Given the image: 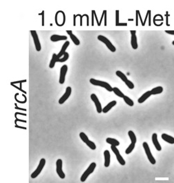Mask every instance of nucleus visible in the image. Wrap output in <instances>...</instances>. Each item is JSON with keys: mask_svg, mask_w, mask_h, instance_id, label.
<instances>
[{"mask_svg": "<svg viewBox=\"0 0 174 183\" xmlns=\"http://www.w3.org/2000/svg\"><path fill=\"white\" fill-rule=\"evenodd\" d=\"M90 83H91L92 85H95V86H100L102 87V88H104L108 92H113V88L111 85L109 83H107V82L100 81V80H96L95 78H91L90 79Z\"/></svg>", "mask_w": 174, "mask_h": 183, "instance_id": "f257e3e1", "label": "nucleus"}, {"mask_svg": "<svg viewBox=\"0 0 174 183\" xmlns=\"http://www.w3.org/2000/svg\"><path fill=\"white\" fill-rule=\"evenodd\" d=\"M142 146L143 147H144L145 154H146V157H147L148 160H149L150 163L152 164V165H155V164L156 163V159L154 158V157H153V156L152 155V153H151V149H150L148 143H146V142H144L142 144Z\"/></svg>", "mask_w": 174, "mask_h": 183, "instance_id": "f03ea898", "label": "nucleus"}, {"mask_svg": "<svg viewBox=\"0 0 174 183\" xmlns=\"http://www.w3.org/2000/svg\"><path fill=\"white\" fill-rule=\"evenodd\" d=\"M95 167H96V163H95V162H92L91 165L88 166V167L86 169V170L85 171V172H84V174L82 175L81 178H80L81 182H84L86 181L87 178L91 175L92 173L94 172Z\"/></svg>", "mask_w": 174, "mask_h": 183, "instance_id": "7ed1b4c3", "label": "nucleus"}, {"mask_svg": "<svg viewBox=\"0 0 174 183\" xmlns=\"http://www.w3.org/2000/svg\"><path fill=\"white\" fill-rule=\"evenodd\" d=\"M98 39L99 41H100V42L103 43V44H105L106 46L108 48V49L111 51V52H115L116 48H115V46H114L113 44L112 43L110 42V40L107 39L106 37H105V36L99 35L98 37Z\"/></svg>", "mask_w": 174, "mask_h": 183, "instance_id": "20e7f679", "label": "nucleus"}, {"mask_svg": "<svg viewBox=\"0 0 174 183\" xmlns=\"http://www.w3.org/2000/svg\"><path fill=\"white\" fill-rule=\"evenodd\" d=\"M116 75H117V76H118V77L120 78L122 81L124 82V83H125L126 85H127V86L129 89H134V83H133L132 82L128 79L127 76H126V75L124 74L123 72H122L121 71H117L116 72Z\"/></svg>", "mask_w": 174, "mask_h": 183, "instance_id": "39448f33", "label": "nucleus"}, {"mask_svg": "<svg viewBox=\"0 0 174 183\" xmlns=\"http://www.w3.org/2000/svg\"><path fill=\"white\" fill-rule=\"evenodd\" d=\"M45 164H46V160L44 158H42L40 160V163H39L38 166H37V169H35V172H33V173H32L31 174V178H36L40 174V173L42 172V169H43V168L44 167V166H45Z\"/></svg>", "mask_w": 174, "mask_h": 183, "instance_id": "423d86ee", "label": "nucleus"}, {"mask_svg": "<svg viewBox=\"0 0 174 183\" xmlns=\"http://www.w3.org/2000/svg\"><path fill=\"white\" fill-rule=\"evenodd\" d=\"M111 150L114 153V154L115 155L116 158H117V161L119 162V163H120L121 165H125V164H126L125 160H124L123 157L122 156V155L120 154V151H119L118 149L117 148V147L113 146V145H111Z\"/></svg>", "mask_w": 174, "mask_h": 183, "instance_id": "0eeeda50", "label": "nucleus"}, {"mask_svg": "<svg viewBox=\"0 0 174 183\" xmlns=\"http://www.w3.org/2000/svg\"><path fill=\"white\" fill-rule=\"evenodd\" d=\"M30 34H31L32 37H33V42H34V44H35V49H36L37 52H40L41 49H42V46H41L40 39H39L37 32L35 31V30H31V31H30Z\"/></svg>", "mask_w": 174, "mask_h": 183, "instance_id": "6e6552de", "label": "nucleus"}, {"mask_svg": "<svg viewBox=\"0 0 174 183\" xmlns=\"http://www.w3.org/2000/svg\"><path fill=\"white\" fill-rule=\"evenodd\" d=\"M56 172L61 179L65 178V174L62 170V160L58 159L56 161Z\"/></svg>", "mask_w": 174, "mask_h": 183, "instance_id": "1a4fd4ad", "label": "nucleus"}, {"mask_svg": "<svg viewBox=\"0 0 174 183\" xmlns=\"http://www.w3.org/2000/svg\"><path fill=\"white\" fill-rule=\"evenodd\" d=\"M91 100L93 101V102L94 103L95 107H96V110H97V112H98V113H99V114L102 113V109L103 108L102 107V105H101V103H100V101H99V99L98 98V97H97V95H95V94H92V95H91Z\"/></svg>", "mask_w": 174, "mask_h": 183, "instance_id": "9d476101", "label": "nucleus"}, {"mask_svg": "<svg viewBox=\"0 0 174 183\" xmlns=\"http://www.w3.org/2000/svg\"><path fill=\"white\" fill-rule=\"evenodd\" d=\"M68 71V66L66 65H64L60 69V75H59V83L60 84H64V81H65V77L66 74Z\"/></svg>", "mask_w": 174, "mask_h": 183, "instance_id": "9b49d317", "label": "nucleus"}, {"mask_svg": "<svg viewBox=\"0 0 174 183\" xmlns=\"http://www.w3.org/2000/svg\"><path fill=\"white\" fill-rule=\"evenodd\" d=\"M71 92H72L71 88L70 86H68L66 89L65 93H64V95H63L62 97L59 99V102L58 103H59V104H61V105L64 103H65L66 101L68 100V99H69L70 97V96H71Z\"/></svg>", "mask_w": 174, "mask_h": 183, "instance_id": "f8f14e48", "label": "nucleus"}, {"mask_svg": "<svg viewBox=\"0 0 174 183\" xmlns=\"http://www.w3.org/2000/svg\"><path fill=\"white\" fill-rule=\"evenodd\" d=\"M131 35V44L132 46L133 49L136 50L138 49V39L137 37H136V30H131L130 31Z\"/></svg>", "mask_w": 174, "mask_h": 183, "instance_id": "ddd939ff", "label": "nucleus"}, {"mask_svg": "<svg viewBox=\"0 0 174 183\" xmlns=\"http://www.w3.org/2000/svg\"><path fill=\"white\" fill-rule=\"evenodd\" d=\"M152 142L153 145H154V147L156 149V150H158V151H161L162 147L160 144L159 141H158V134H156V133H154V134H153L152 135Z\"/></svg>", "mask_w": 174, "mask_h": 183, "instance_id": "4468645a", "label": "nucleus"}, {"mask_svg": "<svg viewBox=\"0 0 174 183\" xmlns=\"http://www.w3.org/2000/svg\"><path fill=\"white\" fill-rule=\"evenodd\" d=\"M104 156H105V167H109L111 162V154L109 150H105L104 151Z\"/></svg>", "mask_w": 174, "mask_h": 183, "instance_id": "2eb2a0df", "label": "nucleus"}, {"mask_svg": "<svg viewBox=\"0 0 174 183\" xmlns=\"http://www.w3.org/2000/svg\"><path fill=\"white\" fill-rule=\"evenodd\" d=\"M66 32H67L68 35H69L70 38L71 39V40H72L73 44L76 46H79L80 44V40L78 39V37H77L73 33V32L71 31V30H66Z\"/></svg>", "mask_w": 174, "mask_h": 183, "instance_id": "dca6fc26", "label": "nucleus"}, {"mask_svg": "<svg viewBox=\"0 0 174 183\" xmlns=\"http://www.w3.org/2000/svg\"><path fill=\"white\" fill-rule=\"evenodd\" d=\"M69 45H70V42H68V41H66V42L64 43V45L62 46V49H61V50L59 51V52L58 53V54H57V56L59 59H60V58H62V56H64V54H65V52H66V49L68 48V47H69Z\"/></svg>", "mask_w": 174, "mask_h": 183, "instance_id": "f3484780", "label": "nucleus"}, {"mask_svg": "<svg viewBox=\"0 0 174 183\" xmlns=\"http://www.w3.org/2000/svg\"><path fill=\"white\" fill-rule=\"evenodd\" d=\"M151 95H152V94H151V90H150V91L146 92L144 94H143V95H142L139 99H138V103H144L146 99H149Z\"/></svg>", "mask_w": 174, "mask_h": 183, "instance_id": "a211bd4d", "label": "nucleus"}, {"mask_svg": "<svg viewBox=\"0 0 174 183\" xmlns=\"http://www.w3.org/2000/svg\"><path fill=\"white\" fill-rule=\"evenodd\" d=\"M116 104H117V101H112L109 103L107 104V105H106L103 109H102V112L106 114V113L109 112V111H110L111 109L113 107L116 105Z\"/></svg>", "mask_w": 174, "mask_h": 183, "instance_id": "6ab92c4d", "label": "nucleus"}, {"mask_svg": "<svg viewBox=\"0 0 174 183\" xmlns=\"http://www.w3.org/2000/svg\"><path fill=\"white\" fill-rule=\"evenodd\" d=\"M67 39V37L64 35H53L51 37V40L53 42H57L59 41H64Z\"/></svg>", "mask_w": 174, "mask_h": 183, "instance_id": "aec40b11", "label": "nucleus"}, {"mask_svg": "<svg viewBox=\"0 0 174 183\" xmlns=\"http://www.w3.org/2000/svg\"><path fill=\"white\" fill-rule=\"evenodd\" d=\"M161 137L167 143H169V144H174V138L172 137L171 136H169L167 134H163L161 135Z\"/></svg>", "mask_w": 174, "mask_h": 183, "instance_id": "412c9836", "label": "nucleus"}, {"mask_svg": "<svg viewBox=\"0 0 174 183\" xmlns=\"http://www.w3.org/2000/svg\"><path fill=\"white\" fill-rule=\"evenodd\" d=\"M58 60H59V58H58L57 54H56L55 53H54V54H53L52 59H51V60L50 64H49V68H51V69H53V68L55 67V65L56 63L58 62Z\"/></svg>", "mask_w": 174, "mask_h": 183, "instance_id": "4be33fe9", "label": "nucleus"}, {"mask_svg": "<svg viewBox=\"0 0 174 183\" xmlns=\"http://www.w3.org/2000/svg\"><path fill=\"white\" fill-rule=\"evenodd\" d=\"M119 15H120V12H119V11H115V25H117V26H126V25H127V23H120V21H119V19H120Z\"/></svg>", "mask_w": 174, "mask_h": 183, "instance_id": "5701e85b", "label": "nucleus"}, {"mask_svg": "<svg viewBox=\"0 0 174 183\" xmlns=\"http://www.w3.org/2000/svg\"><path fill=\"white\" fill-rule=\"evenodd\" d=\"M106 141H107V143H109V144L111 145H113V146H119L120 145V142H119L117 140L115 139V138H107V139H106Z\"/></svg>", "mask_w": 174, "mask_h": 183, "instance_id": "b1692460", "label": "nucleus"}, {"mask_svg": "<svg viewBox=\"0 0 174 183\" xmlns=\"http://www.w3.org/2000/svg\"><path fill=\"white\" fill-rule=\"evenodd\" d=\"M151 92L152 95H159V94H161L162 92H163V88L162 86H158L156 87V88H153L152 90H151Z\"/></svg>", "mask_w": 174, "mask_h": 183, "instance_id": "393cba45", "label": "nucleus"}, {"mask_svg": "<svg viewBox=\"0 0 174 183\" xmlns=\"http://www.w3.org/2000/svg\"><path fill=\"white\" fill-rule=\"evenodd\" d=\"M113 92L115 93V95L116 96H117V97H120V98H124V97L125 96L123 93H122V92H121V90H120V89L117 88H113Z\"/></svg>", "mask_w": 174, "mask_h": 183, "instance_id": "a878e982", "label": "nucleus"}, {"mask_svg": "<svg viewBox=\"0 0 174 183\" xmlns=\"http://www.w3.org/2000/svg\"><path fill=\"white\" fill-rule=\"evenodd\" d=\"M128 135H129V138H130L131 143H136V141H137V138H136V136L134 131H131V130L129 131V132H128Z\"/></svg>", "mask_w": 174, "mask_h": 183, "instance_id": "bb28decb", "label": "nucleus"}, {"mask_svg": "<svg viewBox=\"0 0 174 183\" xmlns=\"http://www.w3.org/2000/svg\"><path fill=\"white\" fill-rule=\"evenodd\" d=\"M123 99L124 101L128 105L130 106V107H132V106L134 105V103L133 101V100H131V99L129 98V97H127V96H124Z\"/></svg>", "mask_w": 174, "mask_h": 183, "instance_id": "cd10ccee", "label": "nucleus"}, {"mask_svg": "<svg viewBox=\"0 0 174 183\" xmlns=\"http://www.w3.org/2000/svg\"><path fill=\"white\" fill-rule=\"evenodd\" d=\"M135 147H136V143H131V144L129 145V146L127 148V149H126L125 153L127 154H130L131 152L133 151V150L134 149Z\"/></svg>", "mask_w": 174, "mask_h": 183, "instance_id": "c85d7f7f", "label": "nucleus"}, {"mask_svg": "<svg viewBox=\"0 0 174 183\" xmlns=\"http://www.w3.org/2000/svg\"><path fill=\"white\" fill-rule=\"evenodd\" d=\"M80 138H81L82 141L84 143H86V144L87 143H88V141H90V140L88 139V136H86V134H85V133H84V132L80 133Z\"/></svg>", "mask_w": 174, "mask_h": 183, "instance_id": "c756f323", "label": "nucleus"}, {"mask_svg": "<svg viewBox=\"0 0 174 183\" xmlns=\"http://www.w3.org/2000/svg\"><path fill=\"white\" fill-rule=\"evenodd\" d=\"M69 58V54L68 52H66L65 54H64V56H63L62 58H60V59H59V60H58V62H59V63L65 62V61H67Z\"/></svg>", "mask_w": 174, "mask_h": 183, "instance_id": "7c9ffc66", "label": "nucleus"}, {"mask_svg": "<svg viewBox=\"0 0 174 183\" xmlns=\"http://www.w3.org/2000/svg\"><path fill=\"white\" fill-rule=\"evenodd\" d=\"M94 12H95V11H92V12H91V13H92V20H91L92 25H94V17H95Z\"/></svg>", "mask_w": 174, "mask_h": 183, "instance_id": "2f4dec72", "label": "nucleus"}, {"mask_svg": "<svg viewBox=\"0 0 174 183\" xmlns=\"http://www.w3.org/2000/svg\"><path fill=\"white\" fill-rule=\"evenodd\" d=\"M165 32L169 35H174V30H166Z\"/></svg>", "mask_w": 174, "mask_h": 183, "instance_id": "473e14b6", "label": "nucleus"}, {"mask_svg": "<svg viewBox=\"0 0 174 183\" xmlns=\"http://www.w3.org/2000/svg\"><path fill=\"white\" fill-rule=\"evenodd\" d=\"M42 25H44V11L42 12Z\"/></svg>", "mask_w": 174, "mask_h": 183, "instance_id": "72a5a7b5", "label": "nucleus"}, {"mask_svg": "<svg viewBox=\"0 0 174 183\" xmlns=\"http://www.w3.org/2000/svg\"><path fill=\"white\" fill-rule=\"evenodd\" d=\"M136 14H137V15H136V16H137V17H136V25H138V11H136Z\"/></svg>", "mask_w": 174, "mask_h": 183, "instance_id": "f704fd0d", "label": "nucleus"}, {"mask_svg": "<svg viewBox=\"0 0 174 183\" xmlns=\"http://www.w3.org/2000/svg\"><path fill=\"white\" fill-rule=\"evenodd\" d=\"M172 44H173V45L174 46V41H173V42H172Z\"/></svg>", "mask_w": 174, "mask_h": 183, "instance_id": "c9c22d12", "label": "nucleus"}]
</instances>
